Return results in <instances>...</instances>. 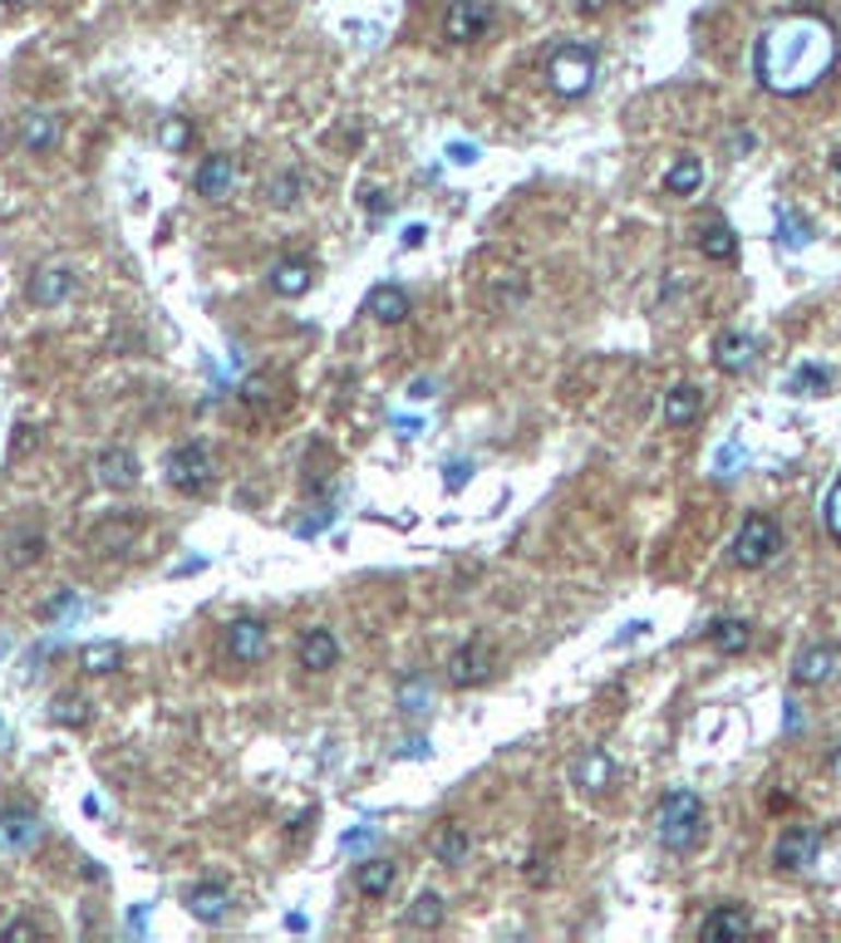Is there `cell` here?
Wrapping results in <instances>:
<instances>
[{
  "mask_svg": "<svg viewBox=\"0 0 841 943\" xmlns=\"http://www.w3.org/2000/svg\"><path fill=\"white\" fill-rule=\"evenodd\" d=\"M25 295H31L35 310H60L74 295V265H40L31 275V285H25Z\"/></svg>",
  "mask_w": 841,
  "mask_h": 943,
  "instance_id": "12",
  "label": "cell"
},
{
  "mask_svg": "<svg viewBox=\"0 0 841 943\" xmlns=\"http://www.w3.org/2000/svg\"><path fill=\"white\" fill-rule=\"evenodd\" d=\"M467 845H473V840H467L463 825H443V831L434 835V860L438 864H463L467 860Z\"/></svg>",
  "mask_w": 841,
  "mask_h": 943,
  "instance_id": "31",
  "label": "cell"
},
{
  "mask_svg": "<svg viewBox=\"0 0 841 943\" xmlns=\"http://www.w3.org/2000/svg\"><path fill=\"white\" fill-rule=\"evenodd\" d=\"M192 187H198V196H208V202H227L232 187H237V157L232 153L202 157L198 172H192Z\"/></svg>",
  "mask_w": 841,
  "mask_h": 943,
  "instance_id": "13",
  "label": "cell"
},
{
  "mask_svg": "<svg viewBox=\"0 0 841 943\" xmlns=\"http://www.w3.org/2000/svg\"><path fill=\"white\" fill-rule=\"evenodd\" d=\"M300 192H306L300 172H276V177L266 182V202H271V206H296Z\"/></svg>",
  "mask_w": 841,
  "mask_h": 943,
  "instance_id": "33",
  "label": "cell"
},
{
  "mask_svg": "<svg viewBox=\"0 0 841 943\" xmlns=\"http://www.w3.org/2000/svg\"><path fill=\"white\" fill-rule=\"evenodd\" d=\"M55 707H60V713H55V723H74V727H80L84 717H90V703H84V697H60Z\"/></svg>",
  "mask_w": 841,
  "mask_h": 943,
  "instance_id": "36",
  "label": "cell"
},
{
  "mask_svg": "<svg viewBox=\"0 0 841 943\" xmlns=\"http://www.w3.org/2000/svg\"><path fill=\"white\" fill-rule=\"evenodd\" d=\"M821 516H827V530H831V536L841 540V481H837V487H831V497H827V511H821Z\"/></svg>",
  "mask_w": 841,
  "mask_h": 943,
  "instance_id": "37",
  "label": "cell"
},
{
  "mask_svg": "<svg viewBox=\"0 0 841 943\" xmlns=\"http://www.w3.org/2000/svg\"><path fill=\"white\" fill-rule=\"evenodd\" d=\"M408 398H434V383H428V379H418L414 389H408Z\"/></svg>",
  "mask_w": 841,
  "mask_h": 943,
  "instance_id": "50",
  "label": "cell"
},
{
  "mask_svg": "<svg viewBox=\"0 0 841 943\" xmlns=\"http://www.w3.org/2000/svg\"><path fill=\"white\" fill-rule=\"evenodd\" d=\"M778 241L787 246V251H802V246L812 241V222L797 212V206H787V202L778 206Z\"/></svg>",
  "mask_w": 841,
  "mask_h": 943,
  "instance_id": "30",
  "label": "cell"
},
{
  "mask_svg": "<svg viewBox=\"0 0 841 943\" xmlns=\"http://www.w3.org/2000/svg\"><path fill=\"white\" fill-rule=\"evenodd\" d=\"M0 939H40V929H35L31 919H11L5 929H0Z\"/></svg>",
  "mask_w": 841,
  "mask_h": 943,
  "instance_id": "38",
  "label": "cell"
},
{
  "mask_svg": "<svg viewBox=\"0 0 841 943\" xmlns=\"http://www.w3.org/2000/svg\"><path fill=\"white\" fill-rule=\"evenodd\" d=\"M493 20H497L493 0H448L443 35L453 39V45H473V39H483L487 29H493Z\"/></svg>",
  "mask_w": 841,
  "mask_h": 943,
  "instance_id": "7",
  "label": "cell"
},
{
  "mask_svg": "<svg viewBox=\"0 0 841 943\" xmlns=\"http://www.w3.org/2000/svg\"><path fill=\"white\" fill-rule=\"evenodd\" d=\"M340 845H345V850H365V845H375V825H359V831H350Z\"/></svg>",
  "mask_w": 841,
  "mask_h": 943,
  "instance_id": "41",
  "label": "cell"
},
{
  "mask_svg": "<svg viewBox=\"0 0 841 943\" xmlns=\"http://www.w3.org/2000/svg\"><path fill=\"white\" fill-rule=\"evenodd\" d=\"M467 477H473V462H453V467H448V487H453V491L463 487Z\"/></svg>",
  "mask_w": 841,
  "mask_h": 943,
  "instance_id": "46",
  "label": "cell"
},
{
  "mask_svg": "<svg viewBox=\"0 0 841 943\" xmlns=\"http://www.w3.org/2000/svg\"><path fill=\"white\" fill-rule=\"evenodd\" d=\"M837 668H841V644L821 638V644H807L797 658H792V683L797 688H821Z\"/></svg>",
  "mask_w": 841,
  "mask_h": 943,
  "instance_id": "11",
  "label": "cell"
},
{
  "mask_svg": "<svg viewBox=\"0 0 841 943\" xmlns=\"http://www.w3.org/2000/svg\"><path fill=\"white\" fill-rule=\"evenodd\" d=\"M709 644L719 648L723 658L748 654V648H753V619H738V614L713 619V624H709Z\"/></svg>",
  "mask_w": 841,
  "mask_h": 943,
  "instance_id": "22",
  "label": "cell"
},
{
  "mask_svg": "<svg viewBox=\"0 0 841 943\" xmlns=\"http://www.w3.org/2000/svg\"><path fill=\"white\" fill-rule=\"evenodd\" d=\"M644 629H650V619H630V624H625L620 634H615V644H630V638H640Z\"/></svg>",
  "mask_w": 841,
  "mask_h": 943,
  "instance_id": "47",
  "label": "cell"
},
{
  "mask_svg": "<svg viewBox=\"0 0 841 943\" xmlns=\"http://www.w3.org/2000/svg\"><path fill=\"white\" fill-rule=\"evenodd\" d=\"M15 138H21L25 153H50V147L60 143V118L45 114V108H31V114H21Z\"/></svg>",
  "mask_w": 841,
  "mask_h": 943,
  "instance_id": "21",
  "label": "cell"
},
{
  "mask_svg": "<svg viewBox=\"0 0 841 943\" xmlns=\"http://www.w3.org/2000/svg\"><path fill=\"white\" fill-rule=\"evenodd\" d=\"M797 727H807V717H802V707L787 697V703H782V732H797Z\"/></svg>",
  "mask_w": 841,
  "mask_h": 943,
  "instance_id": "40",
  "label": "cell"
},
{
  "mask_svg": "<svg viewBox=\"0 0 841 943\" xmlns=\"http://www.w3.org/2000/svg\"><path fill=\"white\" fill-rule=\"evenodd\" d=\"M163 143H168V147H182V143H188V123H178V118H173V123L163 128Z\"/></svg>",
  "mask_w": 841,
  "mask_h": 943,
  "instance_id": "44",
  "label": "cell"
},
{
  "mask_svg": "<svg viewBox=\"0 0 841 943\" xmlns=\"http://www.w3.org/2000/svg\"><path fill=\"white\" fill-rule=\"evenodd\" d=\"M94 481L109 491H133L139 487V457H133L129 447H104L99 457H94Z\"/></svg>",
  "mask_w": 841,
  "mask_h": 943,
  "instance_id": "15",
  "label": "cell"
},
{
  "mask_svg": "<svg viewBox=\"0 0 841 943\" xmlns=\"http://www.w3.org/2000/svg\"><path fill=\"white\" fill-rule=\"evenodd\" d=\"M399 707H404V713H428V683L424 678H404V683H399Z\"/></svg>",
  "mask_w": 841,
  "mask_h": 943,
  "instance_id": "34",
  "label": "cell"
},
{
  "mask_svg": "<svg viewBox=\"0 0 841 943\" xmlns=\"http://www.w3.org/2000/svg\"><path fill=\"white\" fill-rule=\"evenodd\" d=\"M660 187H664L670 196H694V192L703 187V163H699L694 153H684L679 163H674L670 172H664V182H660Z\"/></svg>",
  "mask_w": 841,
  "mask_h": 943,
  "instance_id": "26",
  "label": "cell"
},
{
  "mask_svg": "<svg viewBox=\"0 0 841 943\" xmlns=\"http://www.w3.org/2000/svg\"><path fill=\"white\" fill-rule=\"evenodd\" d=\"M699 408H703V398L694 383H674V389L664 393V422H670V428H689V422L699 418Z\"/></svg>",
  "mask_w": 841,
  "mask_h": 943,
  "instance_id": "25",
  "label": "cell"
},
{
  "mask_svg": "<svg viewBox=\"0 0 841 943\" xmlns=\"http://www.w3.org/2000/svg\"><path fill=\"white\" fill-rule=\"evenodd\" d=\"M713 467H719V477H733V472L743 467V442H738V438L723 442V447L713 452Z\"/></svg>",
  "mask_w": 841,
  "mask_h": 943,
  "instance_id": "35",
  "label": "cell"
},
{
  "mask_svg": "<svg viewBox=\"0 0 841 943\" xmlns=\"http://www.w3.org/2000/svg\"><path fill=\"white\" fill-rule=\"evenodd\" d=\"M5 5H25V0H5Z\"/></svg>",
  "mask_w": 841,
  "mask_h": 943,
  "instance_id": "55",
  "label": "cell"
},
{
  "mask_svg": "<svg viewBox=\"0 0 841 943\" xmlns=\"http://www.w3.org/2000/svg\"><path fill=\"white\" fill-rule=\"evenodd\" d=\"M45 840V821L31 805H5L0 811V855H25Z\"/></svg>",
  "mask_w": 841,
  "mask_h": 943,
  "instance_id": "8",
  "label": "cell"
},
{
  "mask_svg": "<svg viewBox=\"0 0 841 943\" xmlns=\"http://www.w3.org/2000/svg\"><path fill=\"white\" fill-rule=\"evenodd\" d=\"M0 747H5V727H0Z\"/></svg>",
  "mask_w": 841,
  "mask_h": 943,
  "instance_id": "54",
  "label": "cell"
},
{
  "mask_svg": "<svg viewBox=\"0 0 841 943\" xmlns=\"http://www.w3.org/2000/svg\"><path fill=\"white\" fill-rule=\"evenodd\" d=\"M443 914H448L443 894H438V890H424L414 904H408V929H438V923H443Z\"/></svg>",
  "mask_w": 841,
  "mask_h": 943,
  "instance_id": "32",
  "label": "cell"
},
{
  "mask_svg": "<svg viewBox=\"0 0 841 943\" xmlns=\"http://www.w3.org/2000/svg\"><path fill=\"white\" fill-rule=\"evenodd\" d=\"M782 526L772 516H762V511H753V516H743V526L733 530V540H729V560L738 570H762V565H772V560L782 556Z\"/></svg>",
  "mask_w": 841,
  "mask_h": 943,
  "instance_id": "3",
  "label": "cell"
},
{
  "mask_svg": "<svg viewBox=\"0 0 841 943\" xmlns=\"http://www.w3.org/2000/svg\"><path fill=\"white\" fill-rule=\"evenodd\" d=\"M703 825H709V815H703V796L699 791H689V786H674V791L660 796V811H654V835H660V845L670 855L699 850Z\"/></svg>",
  "mask_w": 841,
  "mask_h": 943,
  "instance_id": "2",
  "label": "cell"
},
{
  "mask_svg": "<svg viewBox=\"0 0 841 943\" xmlns=\"http://www.w3.org/2000/svg\"><path fill=\"white\" fill-rule=\"evenodd\" d=\"M487 668H493V648H487V638H467V644L448 658V683L453 688H477L487 678Z\"/></svg>",
  "mask_w": 841,
  "mask_h": 943,
  "instance_id": "17",
  "label": "cell"
},
{
  "mask_svg": "<svg viewBox=\"0 0 841 943\" xmlns=\"http://www.w3.org/2000/svg\"><path fill=\"white\" fill-rule=\"evenodd\" d=\"M522 874H532V884H546V880H552V870H546V855H532V860L522 864Z\"/></svg>",
  "mask_w": 841,
  "mask_h": 943,
  "instance_id": "43",
  "label": "cell"
},
{
  "mask_svg": "<svg viewBox=\"0 0 841 943\" xmlns=\"http://www.w3.org/2000/svg\"><path fill=\"white\" fill-rule=\"evenodd\" d=\"M546 79L561 98H581L595 84V49L591 45H561L546 64Z\"/></svg>",
  "mask_w": 841,
  "mask_h": 943,
  "instance_id": "5",
  "label": "cell"
},
{
  "mask_svg": "<svg viewBox=\"0 0 841 943\" xmlns=\"http://www.w3.org/2000/svg\"><path fill=\"white\" fill-rule=\"evenodd\" d=\"M699 251L709 255V261H738V236H733V226L729 222H709L699 231Z\"/></svg>",
  "mask_w": 841,
  "mask_h": 943,
  "instance_id": "27",
  "label": "cell"
},
{
  "mask_svg": "<svg viewBox=\"0 0 841 943\" xmlns=\"http://www.w3.org/2000/svg\"><path fill=\"white\" fill-rule=\"evenodd\" d=\"M271 290L281 295V300H300V295L316 285V265L306 261V255H286V261H276L271 265Z\"/></svg>",
  "mask_w": 841,
  "mask_h": 943,
  "instance_id": "18",
  "label": "cell"
},
{
  "mask_svg": "<svg viewBox=\"0 0 841 943\" xmlns=\"http://www.w3.org/2000/svg\"><path fill=\"white\" fill-rule=\"evenodd\" d=\"M841 55V39L831 29V20L812 15H778L768 29L758 35V49H753V69H758V84L772 88V94L792 98L817 88L821 79L831 74Z\"/></svg>",
  "mask_w": 841,
  "mask_h": 943,
  "instance_id": "1",
  "label": "cell"
},
{
  "mask_svg": "<svg viewBox=\"0 0 841 943\" xmlns=\"http://www.w3.org/2000/svg\"><path fill=\"white\" fill-rule=\"evenodd\" d=\"M182 909H188L198 923L217 929V923L232 919V890L222 880H198V884H188V894H182Z\"/></svg>",
  "mask_w": 841,
  "mask_h": 943,
  "instance_id": "9",
  "label": "cell"
},
{
  "mask_svg": "<svg viewBox=\"0 0 841 943\" xmlns=\"http://www.w3.org/2000/svg\"><path fill=\"white\" fill-rule=\"evenodd\" d=\"M615 776V762H611V752L605 747H591V752L576 762V786H581L585 796H595V791H605V781Z\"/></svg>",
  "mask_w": 841,
  "mask_h": 943,
  "instance_id": "24",
  "label": "cell"
},
{
  "mask_svg": "<svg viewBox=\"0 0 841 943\" xmlns=\"http://www.w3.org/2000/svg\"><path fill=\"white\" fill-rule=\"evenodd\" d=\"M448 163L473 167V163H477V147H473V143H448Z\"/></svg>",
  "mask_w": 841,
  "mask_h": 943,
  "instance_id": "39",
  "label": "cell"
},
{
  "mask_svg": "<svg viewBox=\"0 0 841 943\" xmlns=\"http://www.w3.org/2000/svg\"><path fill=\"white\" fill-rule=\"evenodd\" d=\"M753 929H758V923H753V914L743 909V904H719V909L703 914L699 939L703 943H729V939H748Z\"/></svg>",
  "mask_w": 841,
  "mask_h": 943,
  "instance_id": "14",
  "label": "cell"
},
{
  "mask_svg": "<svg viewBox=\"0 0 841 943\" xmlns=\"http://www.w3.org/2000/svg\"><path fill=\"white\" fill-rule=\"evenodd\" d=\"M64 609H80V599H74V589H64V595H55L50 605H45V619H55V614H64Z\"/></svg>",
  "mask_w": 841,
  "mask_h": 943,
  "instance_id": "42",
  "label": "cell"
},
{
  "mask_svg": "<svg viewBox=\"0 0 841 943\" xmlns=\"http://www.w3.org/2000/svg\"><path fill=\"white\" fill-rule=\"evenodd\" d=\"M837 177H841V147H837Z\"/></svg>",
  "mask_w": 841,
  "mask_h": 943,
  "instance_id": "53",
  "label": "cell"
},
{
  "mask_svg": "<svg viewBox=\"0 0 841 943\" xmlns=\"http://www.w3.org/2000/svg\"><path fill=\"white\" fill-rule=\"evenodd\" d=\"M758 354H762V344H758V334H748V330H723L719 344H713L719 373H748Z\"/></svg>",
  "mask_w": 841,
  "mask_h": 943,
  "instance_id": "16",
  "label": "cell"
},
{
  "mask_svg": "<svg viewBox=\"0 0 841 943\" xmlns=\"http://www.w3.org/2000/svg\"><path fill=\"white\" fill-rule=\"evenodd\" d=\"M831 772L841 776V742H837V752H831Z\"/></svg>",
  "mask_w": 841,
  "mask_h": 943,
  "instance_id": "52",
  "label": "cell"
},
{
  "mask_svg": "<svg viewBox=\"0 0 841 943\" xmlns=\"http://www.w3.org/2000/svg\"><path fill=\"white\" fill-rule=\"evenodd\" d=\"M817 855H821V831H817V825H807V821H792L787 831L778 835V845H772V864H778V870H787V874L817 864Z\"/></svg>",
  "mask_w": 841,
  "mask_h": 943,
  "instance_id": "6",
  "label": "cell"
},
{
  "mask_svg": "<svg viewBox=\"0 0 841 943\" xmlns=\"http://www.w3.org/2000/svg\"><path fill=\"white\" fill-rule=\"evenodd\" d=\"M119 664H123V648L114 644V638H94V644L80 648V668H84V673H94V678L114 673Z\"/></svg>",
  "mask_w": 841,
  "mask_h": 943,
  "instance_id": "29",
  "label": "cell"
},
{
  "mask_svg": "<svg viewBox=\"0 0 841 943\" xmlns=\"http://www.w3.org/2000/svg\"><path fill=\"white\" fill-rule=\"evenodd\" d=\"M271 648V624L257 614H241L227 624V654L237 658V664H261Z\"/></svg>",
  "mask_w": 841,
  "mask_h": 943,
  "instance_id": "10",
  "label": "cell"
},
{
  "mask_svg": "<svg viewBox=\"0 0 841 943\" xmlns=\"http://www.w3.org/2000/svg\"><path fill=\"white\" fill-rule=\"evenodd\" d=\"M424 236H428V226H424V222L404 226V246H424Z\"/></svg>",
  "mask_w": 841,
  "mask_h": 943,
  "instance_id": "49",
  "label": "cell"
},
{
  "mask_svg": "<svg viewBox=\"0 0 841 943\" xmlns=\"http://www.w3.org/2000/svg\"><path fill=\"white\" fill-rule=\"evenodd\" d=\"M365 314L369 320H379V324H404L408 320V290L404 285H394V280L375 285V290L365 295Z\"/></svg>",
  "mask_w": 841,
  "mask_h": 943,
  "instance_id": "20",
  "label": "cell"
},
{
  "mask_svg": "<svg viewBox=\"0 0 841 943\" xmlns=\"http://www.w3.org/2000/svg\"><path fill=\"white\" fill-rule=\"evenodd\" d=\"M163 472H168L173 491H182V497H202V491L217 481V457H212L208 442H182V447L168 452Z\"/></svg>",
  "mask_w": 841,
  "mask_h": 943,
  "instance_id": "4",
  "label": "cell"
},
{
  "mask_svg": "<svg viewBox=\"0 0 841 943\" xmlns=\"http://www.w3.org/2000/svg\"><path fill=\"white\" fill-rule=\"evenodd\" d=\"M40 550H45V540H40V536H35V540L25 536V540H21V550H15V560H21V565H25V560H40Z\"/></svg>",
  "mask_w": 841,
  "mask_h": 943,
  "instance_id": "45",
  "label": "cell"
},
{
  "mask_svg": "<svg viewBox=\"0 0 841 943\" xmlns=\"http://www.w3.org/2000/svg\"><path fill=\"white\" fill-rule=\"evenodd\" d=\"M394 880H399V864L384 860V855H375V860H359V870H355V890L365 894V899H384V894L394 890Z\"/></svg>",
  "mask_w": 841,
  "mask_h": 943,
  "instance_id": "23",
  "label": "cell"
},
{
  "mask_svg": "<svg viewBox=\"0 0 841 943\" xmlns=\"http://www.w3.org/2000/svg\"><path fill=\"white\" fill-rule=\"evenodd\" d=\"M296 658H300V668H306V673H330V668L340 664V638L330 634V629H306V634H300Z\"/></svg>",
  "mask_w": 841,
  "mask_h": 943,
  "instance_id": "19",
  "label": "cell"
},
{
  "mask_svg": "<svg viewBox=\"0 0 841 943\" xmlns=\"http://www.w3.org/2000/svg\"><path fill=\"white\" fill-rule=\"evenodd\" d=\"M365 212L369 216H384L389 212V196L384 192H365Z\"/></svg>",
  "mask_w": 841,
  "mask_h": 943,
  "instance_id": "48",
  "label": "cell"
},
{
  "mask_svg": "<svg viewBox=\"0 0 841 943\" xmlns=\"http://www.w3.org/2000/svg\"><path fill=\"white\" fill-rule=\"evenodd\" d=\"M831 383H837V373H831L827 363H802V369L787 373V393H797V398H817V393H827Z\"/></svg>",
  "mask_w": 841,
  "mask_h": 943,
  "instance_id": "28",
  "label": "cell"
},
{
  "mask_svg": "<svg viewBox=\"0 0 841 943\" xmlns=\"http://www.w3.org/2000/svg\"><path fill=\"white\" fill-rule=\"evenodd\" d=\"M605 5H611V0H581V10H585V15H595V10H605Z\"/></svg>",
  "mask_w": 841,
  "mask_h": 943,
  "instance_id": "51",
  "label": "cell"
}]
</instances>
